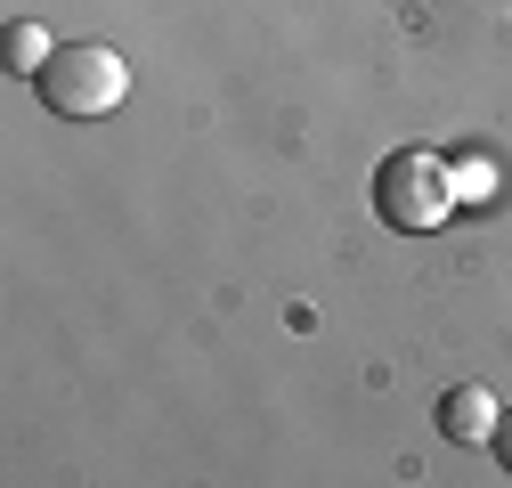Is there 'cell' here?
Listing matches in <instances>:
<instances>
[{
  "label": "cell",
  "mask_w": 512,
  "mask_h": 488,
  "mask_svg": "<svg viewBox=\"0 0 512 488\" xmlns=\"http://www.w3.org/2000/svg\"><path fill=\"white\" fill-rule=\"evenodd\" d=\"M496 456H504V472H512V407H504V423H496Z\"/></svg>",
  "instance_id": "5"
},
{
  "label": "cell",
  "mask_w": 512,
  "mask_h": 488,
  "mask_svg": "<svg viewBox=\"0 0 512 488\" xmlns=\"http://www.w3.org/2000/svg\"><path fill=\"white\" fill-rule=\"evenodd\" d=\"M33 90H41L49 114L98 122V114H114L122 98H131V66H122V49H106V41H57L49 66L33 74Z\"/></svg>",
  "instance_id": "1"
},
{
  "label": "cell",
  "mask_w": 512,
  "mask_h": 488,
  "mask_svg": "<svg viewBox=\"0 0 512 488\" xmlns=\"http://www.w3.org/2000/svg\"><path fill=\"white\" fill-rule=\"evenodd\" d=\"M439 423H447V440H464V448H496L504 407H496V391L464 383V391H447V399H439Z\"/></svg>",
  "instance_id": "3"
},
{
  "label": "cell",
  "mask_w": 512,
  "mask_h": 488,
  "mask_svg": "<svg viewBox=\"0 0 512 488\" xmlns=\"http://www.w3.org/2000/svg\"><path fill=\"white\" fill-rule=\"evenodd\" d=\"M9 66H17V74H41V66H49V41H41V25H17V33H9Z\"/></svg>",
  "instance_id": "4"
},
{
  "label": "cell",
  "mask_w": 512,
  "mask_h": 488,
  "mask_svg": "<svg viewBox=\"0 0 512 488\" xmlns=\"http://www.w3.org/2000/svg\"><path fill=\"white\" fill-rule=\"evenodd\" d=\"M456 188L464 179L447 171L439 147H391L374 163V212L391 228H407V236H423V228H439L447 212H456Z\"/></svg>",
  "instance_id": "2"
}]
</instances>
